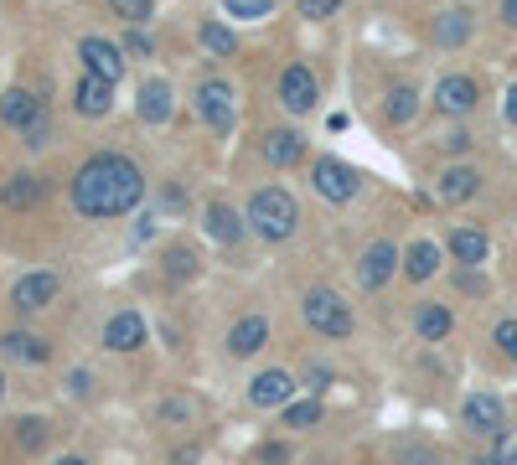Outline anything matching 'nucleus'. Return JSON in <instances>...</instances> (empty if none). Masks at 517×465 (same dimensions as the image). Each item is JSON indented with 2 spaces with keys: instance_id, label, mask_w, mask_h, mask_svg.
<instances>
[{
  "instance_id": "32",
  "label": "nucleus",
  "mask_w": 517,
  "mask_h": 465,
  "mask_svg": "<svg viewBox=\"0 0 517 465\" xmlns=\"http://www.w3.org/2000/svg\"><path fill=\"white\" fill-rule=\"evenodd\" d=\"M16 440H21V450H37V445L47 440V424H42V419H21V424H16Z\"/></svg>"
},
{
  "instance_id": "8",
  "label": "nucleus",
  "mask_w": 517,
  "mask_h": 465,
  "mask_svg": "<svg viewBox=\"0 0 517 465\" xmlns=\"http://www.w3.org/2000/svg\"><path fill=\"white\" fill-rule=\"evenodd\" d=\"M476 104H481V88H476V78H466V73H450V78H440V83H435V109H440V114L461 119V114H471Z\"/></svg>"
},
{
  "instance_id": "36",
  "label": "nucleus",
  "mask_w": 517,
  "mask_h": 465,
  "mask_svg": "<svg viewBox=\"0 0 517 465\" xmlns=\"http://www.w3.org/2000/svg\"><path fill=\"white\" fill-rule=\"evenodd\" d=\"M125 52H130V57H150V52H156V42H150L145 31H130V37H125Z\"/></svg>"
},
{
  "instance_id": "3",
  "label": "nucleus",
  "mask_w": 517,
  "mask_h": 465,
  "mask_svg": "<svg viewBox=\"0 0 517 465\" xmlns=\"http://www.w3.org/2000/svg\"><path fill=\"white\" fill-rule=\"evenodd\" d=\"M300 310H306L311 331H321V336H352V305L337 290H311Z\"/></svg>"
},
{
  "instance_id": "14",
  "label": "nucleus",
  "mask_w": 517,
  "mask_h": 465,
  "mask_svg": "<svg viewBox=\"0 0 517 465\" xmlns=\"http://www.w3.org/2000/svg\"><path fill=\"white\" fill-rule=\"evenodd\" d=\"M290 393H295L290 372H259V378L249 383V403H254V409H285Z\"/></svg>"
},
{
  "instance_id": "1",
  "label": "nucleus",
  "mask_w": 517,
  "mask_h": 465,
  "mask_svg": "<svg viewBox=\"0 0 517 465\" xmlns=\"http://www.w3.org/2000/svg\"><path fill=\"white\" fill-rule=\"evenodd\" d=\"M140 197H145V176L130 155L104 150V155H88L73 171V207L83 217H119L140 207Z\"/></svg>"
},
{
  "instance_id": "12",
  "label": "nucleus",
  "mask_w": 517,
  "mask_h": 465,
  "mask_svg": "<svg viewBox=\"0 0 517 465\" xmlns=\"http://www.w3.org/2000/svg\"><path fill=\"white\" fill-rule=\"evenodd\" d=\"M42 104H37V93H26V88H11V93H0V124L6 130H32V124H42Z\"/></svg>"
},
{
  "instance_id": "26",
  "label": "nucleus",
  "mask_w": 517,
  "mask_h": 465,
  "mask_svg": "<svg viewBox=\"0 0 517 465\" xmlns=\"http://www.w3.org/2000/svg\"><path fill=\"white\" fill-rule=\"evenodd\" d=\"M450 326H455V321H450L445 305H419V310H414V331H419L424 341H445Z\"/></svg>"
},
{
  "instance_id": "10",
  "label": "nucleus",
  "mask_w": 517,
  "mask_h": 465,
  "mask_svg": "<svg viewBox=\"0 0 517 465\" xmlns=\"http://www.w3.org/2000/svg\"><path fill=\"white\" fill-rule=\"evenodd\" d=\"M73 109H78L83 119H104V114L114 109V83L99 78V73H83V78L73 83Z\"/></svg>"
},
{
  "instance_id": "40",
  "label": "nucleus",
  "mask_w": 517,
  "mask_h": 465,
  "mask_svg": "<svg viewBox=\"0 0 517 465\" xmlns=\"http://www.w3.org/2000/svg\"><path fill=\"white\" fill-rule=\"evenodd\" d=\"M264 465H285V445H269V450H264Z\"/></svg>"
},
{
  "instance_id": "25",
  "label": "nucleus",
  "mask_w": 517,
  "mask_h": 465,
  "mask_svg": "<svg viewBox=\"0 0 517 465\" xmlns=\"http://www.w3.org/2000/svg\"><path fill=\"white\" fill-rule=\"evenodd\" d=\"M0 347H6V357H16V362H47V341L32 336V331H6Z\"/></svg>"
},
{
  "instance_id": "21",
  "label": "nucleus",
  "mask_w": 517,
  "mask_h": 465,
  "mask_svg": "<svg viewBox=\"0 0 517 465\" xmlns=\"http://www.w3.org/2000/svg\"><path fill=\"white\" fill-rule=\"evenodd\" d=\"M440 243H430V238H419L414 248H404V274L414 279V285H424V279H430L435 269H440Z\"/></svg>"
},
{
  "instance_id": "5",
  "label": "nucleus",
  "mask_w": 517,
  "mask_h": 465,
  "mask_svg": "<svg viewBox=\"0 0 517 465\" xmlns=\"http://www.w3.org/2000/svg\"><path fill=\"white\" fill-rule=\"evenodd\" d=\"M399 264H404V254H399L388 238H378V243L362 248V259H357V285H362V290H383Z\"/></svg>"
},
{
  "instance_id": "20",
  "label": "nucleus",
  "mask_w": 517,
  "mask_h": 465,
  "mask_svg": "<svg viewBox=\"0 0 517 465\" xmlns=\"http://www.w3.org/2000/svg\"><path fill=\"white\" fill-rule=\"evenodd\" d=\"M450 254H455V264H486V254H492V238H486L481 228H455V233H450Z\"/></svg>"
},
{
  "instance_id": "31",
  "label": "nucleus",
  "mask_w": 517,
  "mask_h": 465,
  "mask_svg": "<svg viewBox=\"0 0 517 465\" xmlns=\"http://www.w3.org/2000/svg\"><path fill=\"white\" fill-rule=\"evenodd\" d=\"M228 16H243V21H264L269 16V0H223Z\"/></svg>"
},
{
  "instance_id": "37",
  "label": "nucleus",
  "mask_w": 517,
  "mask_h": 465,
  "mask_svg": "<svg viewBox=\"0 0 517 465\" xmlns=\"http://www.w3.org/2000/svg\"><path fill=\"white\" fill-rule=\"evenodd\" d=\"M440 145H445L450 155H461V150H471V135H466V130H450V135H445Z\"/></svg>"
},
{
  "instance_id": "43",
  "label": "nucleus",
  "mask_w": 517,
  "mask_h": 465,
  "mask_svg": "<svg viewBox=\"0 0 517 465\" xmlns=\"http://www.w3.org/2000/svg\"><path fill=\"white\" fill-rule=\"evenodd\" d=\"M57 465H88V460H78V455H63V460H57Z\"/></svg>"
},
{
  "instance_id": "33",
  "label": "nucleus",
  "mask_w": 517,
  "mask_h": 465,
  "mask_svg": "<svg viewBox=\"0 0 517 465\" xmlns=\"http://www.w3.org/2000/svg\"><path fill=\"white\" fill-rule=\"evenodd\" d=\"M109 11H114L119 21H130V26H135V21H145V16H150V0H109Z\"/></svg>"
},
{
  "instance_id": "4",
  "label": "nucleus",
  "mask_w": 517,
  "mask_h": 465,
  "mask_svg": "<svg viewBox=\"0 0 517 465\" xmlns=\"http://www.w3.org/2000/svg\"><path fill=\"white\" fill-rule=\"evenodd\" d=\"M311 186H316L326 202H352L357 186H362V176H357L347 161H331V155H321V161L311 166Z\"/></svg>"
},
{
  "instance_id": "24",
  "label": "nucleus",
  "mask_w": 517,
  "mask_h": 465,
  "mask_svg": "<svg viewBox=\"0 0 517 465\" xmlns=\"http://www.w3.org/2000/svg\"><path fill=\"white\" fill-rule=\"evenodd\" d=\"M243 223H249V217H238V212L223 207V202L207 207V233L218 238V243H238V238H243Z\"/></svg>"
},
{
  "instance_id": "38",
  "label": "nucleus",
  "mask_w": 517,
  "mask_h": 465,
  "mask_svg": "<svg viewBox=\"0 0 517 465\" xmlns=\"http://www.w3.org/2000/svg\"><path fill=\"white\" fill-rule=\"evenodd\" d=\"M404 465H440V455H430V450H409Z\"/></svg>"
},
{
  "instance_id": "22",
  "label": "nucleus",
  "mask_w": 517,
  "mask_h": 465,
  "mask_svg": "<svg viewBox=\"0 0 517 465\" xmlns=\"http://www.w3.org/2000/svg\"><path fill=\"white\" fill-rule=\"evenodd\" d=\"M466 37H471V11L450 6V11L435 16V47H461Z\"/></svg>"
},
{
  "instance_id": "27",
  "label": "nucleus",
  "mask_w": 517,
  "mask_h": 465,
  "mask_svg": "<svg viewBox=\"0 0 517 465\" xmlns=\"http://www.w3.org/2000/svg\"><path fill=\"white\" fill-rule=\"evenodd\" d=\"M383 114H388V124H409L414 114H419V93L409 88V83H399L388 93V104H383Z\"/></svg>"
},
{
  "instance_id": "7",
  "label": "nucleus",
  "mask_w": 517,
  "mask_h": 465,
  "mask_svg": "<svg viewBox=\"0 0 517 465\" xmlns=\"http://www.w3.org/2000/svg\"><path fill=\"white\" fill-rule=\"evenodd\" d=\"M57 290H63V279H57L52 269H37V274H21L11 285V305L16 310H47L57 300Z\"/></svg>"
},
{
  "instance_id": "15",
  "label": "nucleus",
  "mask_w": 517,
  "mask_h": 465,
  "mask_svg": "<svg viewBox=\"0 0 517 465\" xmlns=\"http://www.w3.org/2000/svg\"><path fill=\"white\" fill-rule=\"evenodd\" d=\"M461 419L476 429V434H502V403L492 393H471L461 403Z\"/></svg>"
},
{
  "instance_id": "29",
  "label": "nucleus",
  "mask_w": 517,
  "mask_h": 465,
  "mask_svg": "<svg viewBox=\"0 0 517 465\" xmlns=\"http://www.w3.org/2000/svg\"><path fill=\"white\" fill-rule=\"evenodd\" d=\"M285 424H290V429H311V424H321V403H316V398H306V403H285Z\"/></svg>"
},
{
  "instance_id": "41",
  "label": "nucleus",
  "mask_w": 517,
  "mask_h": 465,
  "mask_svg": "<svg viewBox=\"0 0 517 465\" xmlns=\"http://www.w3.org/2000/svg\"><path fill=\"white\" fill-rule=\"evenodd\" d=\"M502 21H507V26H517V0H502Z\"/></svg>"
},
{
  "instance_id": "30",
  "label": "nucleus",
  "mask_w": 517,
  "mask_h": 465,
  "mask_svg": "<svg viewBox=\"0 0 517 465\" xmlns=\"http://www.w3.org/2000/svg\"><path fill=\"white\" fill-rule=\"evenodd\" d=\"M166 274L171 279H192L197 274V254L192 248H166Z\"/></svg>"
},
{
  "instance_id": "11",
  "label": "nucleus",
  "mask_w": 517,
  "mask_h": 465,
  "mask_svg": "<svg viewBox=\"0 0 517 465\" xmlns=\"http://www.w3.org/2000/svg\"><path fill=\"white\" fill-rule=\"evenodd\" d=\"M78 57H83V73H99V78H109V83L125 78V57H119V47L104 42V37H83V42H78Z\"/></svg>"
},
{
  "instance_id": "2",
  "label": "nucleus",
  "mask_w": 517,
  "mask_h": 465,
  "mask_svg": "<svg viewBox=\"0 0 517 465\" xmlns=\"http://www.w3.org/2000/svg\"><path fill=\"white\" fill-rule=\"evenodd\" d=\"M300 223V207L285 186H264V192L249 197V228L264 238V243H285Z\"/></svg>"
},
{
  "instance_id": "16",
  "label": "nucleus",
  "mask_w": 517,
  "mask_h": 465,
  "mask_svg": "<svg viewBox=\"0 0 517 465\" xmlns=\"http://www.w3.org/2000/svg\"><path fill=\"white\" fill-rule=\"evenodd\" d=\"M300 155H306V140H300L295 130H269V135H264V161L275 166V171L295 166Z\"/></svg>"
},
{
  "instance_id": "17",
  "label": "nucleus",
  "mask_w": 517,
  "mask_h": 465,
  "mask_svg": "<svg viewBox=\"0 0 517 465\" xmlns=\"http://www.w3.org/2000/svg\"><path fill=\"white\" fill-rule=\"evenodd\" d=\"M481 192V176L471 171V166H450L440 181H435V197L440 202H471Z\"/></svg>"
},
{
  "instance_id": "18",
  "label": "nucleus",
  "mask_w": 517,
  "mask_h": 465,
  "mask_svg": "<svg viewBox=\"0 0 517 465\" xmlns=\"http://www.w3.org/2000/svg\"><path fill=\"white\" fill-rule=\"evenodd\" d=\"M264 341H269V321H264V316H243V321L228 331V352H233V357H254Z\"/></svg>"
},
{
  "instance_id": "19",
  "label": "nucleus",
  "mask_w": 517,
  "mask_h": 465,
  "mask_svg": "<svg viewBox=\"0 0 517 465\" xmlns=\"http://www.w3.org/2000/svg\"><path fill=\"white\" fill-rule=\"evenodd\" d=\"M135 114H140L145 124H166V119H171V83L150 78V83L140 88V104H135Z\"/></svg>"
},
{
  "instance_id": "39",
  "label": "nucleus",
  "mask_w": 517,
  "mask_h": 465,
  "mask_svg": "<svg viewBox=\"0 0 517 465\" xmlns=\"http://www.w3.org/2000/svg\"><path fill=\"white\" fill-rule=\"evenodd\" d=\"M502 114H507V124H517V83L507 88V99H502Z\"/></svg>"
},
{
  "instance_id": "9",
  "label": "nucleus",
  "mask_w": 517,
  "mask_h": 465,
  "mask_svg": "<svg viewBox=\"0 0 517 465\" xmlns=\"http://www.w3.org/2000/svg\"><path fill=\"white\" fill-rule=\"evenodd\" d=\"M197 114H202L218 135H228V130H233V88H228L223 78H207V83L197 88Z\"/></svg>"
},
{
  "instance_id": "35",
  "label": "nucleus",
  "mask_w": 517,
  "mask_h": 465,
  "mask_svg": "<svg viewBox=\"0 0 517 465\" xmlns=\"http://www.w3.org/2000/svg\"><path fill=\"white\" fill-rule=\"evenodd\" d=\"M342 0H300V16L306 21H326V16H337Z\"/></svg>"
},
{
  "instance_id": "6",
  "label": "nucleus",
  "mask_w": 517,
  "mask_h": 465,
  "mask_svg": "<svg viewBox=\"0 0 517 465\" xmlns=\"http://www.w3.org/2000/svg\"><path fill=\"white\" fill-rule=\"evenodd\" d=\"M316 99H321L316 73L306 68V62H290V68L280 73V104H285L290 114H311V109H316Z\"/></svg>"
},
{
  "instance_id": "44",
  "label": "nucleus",
  "mask_w": 517,
  "mask_h": 465,
  "mask_svg": "<svg viewBox=\"0 0 517 465\" xmlns=\"http://www.w3.org/2000/svg\"><path fill=\"white\" fill-rule=\"evenodd\" d=\"M0 393H6V378H0Z\"/></svg>"
},
{
  "instance_id": "13",
  "label": "nucleus",
  "mask_w": 517,
  "mask_h": 465,
  "mask_svg": "<svg viewBox=\"0 0 517 465\" xmlns=\"http://www.w3.org/2000/svg\"><path fill=\"white\" fill-rule=\"evenodd\" d=\"M104 347H109V352H135V347H145V316H135V310H119V316H109Z\"/></svg>"
},
{
  "instance_id": "42",
  "label": "nucleus",
  "mask_w": 517,
  "mask_h": 465,
  "mask_svg": "<svg viewBox=\"0 0 517 465\" xmlns=\"http://www.w3.org/2000/svg\"><path fill=\"white\" fill-rule=\"evenodd\" d=\"M502 465H517V445H507V455H502Z\"/></svg>"
},
{
  "instance_id": "28",
  "label": "nucleus",
  "mask_w": 517,
  "mask_h": 465,
  "mask_svg": "<svg viewBox=\"0 0 517 465\" xmlns=\"http://www.w3.org/2000/svg\"><path fill=\"white\" fill-rule=\"evenodd\" d=\"M202 47L212 52V57H233L238 52V37L228 26H218V21H202Z\"/></svg>"
},
{
  "instance_id": "34",
  "label": "nucleus",
  "mask_w": 517,
  "mask_h": 465,
  "mask_svg": "<svg viewBox=\"0 0 517 465\" xmlns=\"http://www.w3.org/2000/svg\"><path fill=\"white\" fill-rule=\"evenodd\" d=\"M492 341H497V347H502V357H512V362H517V321H497Z\"/></svg>"
},
{
  "instance_id": "23",
  "label": "nucleus",
  "mask_w": 517,
  "mask_h": 465,
  "mask_svg": "<svg viewBox=\"0 0 517 465\" xmlns=\"http://www.w3.org/2000/svg\"><path fill=\"white\" fill-rule=\"evenodd\" d=\"M0 202H6L11 212H32L42 202V181L37 176H11L6 186H0Z\"/></svg>"
}]
</instances>
